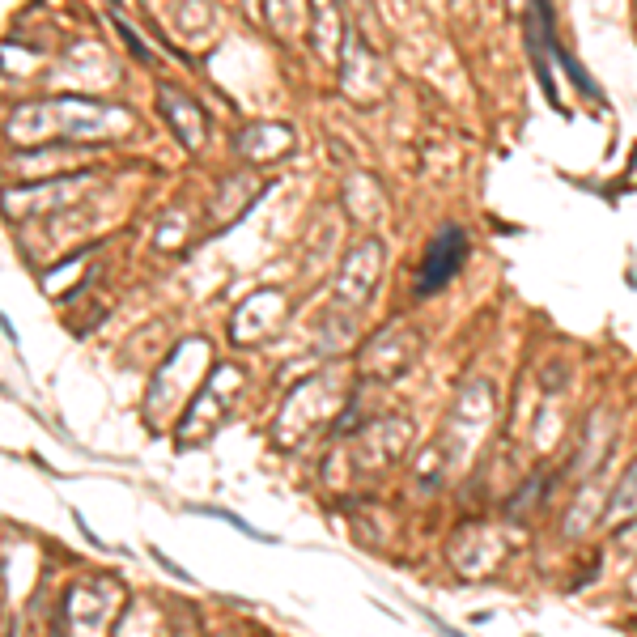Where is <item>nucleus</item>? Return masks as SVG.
I'll return each mask as SVG.
<instances>
[{"mask_svg": "<svg viewBox=\"0 0 637 637\" xmlns=\"http://www.w3.org/2000/svg\"><path fill=\"white\" fill-rule=\"evenodd\" d=\"M468 251H472L468 234L455 230V226H446L442 234L429 242V251H425V259H421V272H416V293L425 298V293H438L442 285H451V277L459 272L463 263H468Z\"/></svg>", "mask_w": 637, "mask_h": 637, "instance_id": "nucleus-1", "label": "nucleus"}]
</instances>
